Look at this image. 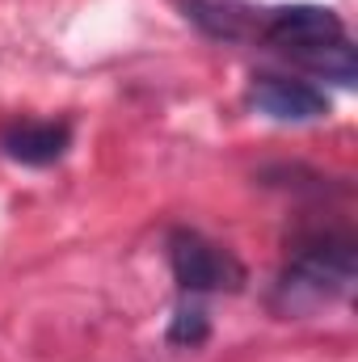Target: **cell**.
I'll return each instance as SVG.
<instances>
[{"label":"cell","mask_w":358,"mask_h":362,"mask_svg":"<svg viewBox=\"0 0 358 362\" xmlns=\"http://www.w3.org/2000/svg\"><path fill=\"white\" fill-rule=\"evenodd\" d=\"M249 105L258 114H266L274 122H316L329 114V97L316 89L312 81H295V76H278L262 72L249 85Z\"/></svg>","instance_id":"4"},{"label":"cell","mask_w":358,"mask_h":362,"mask_svg":"<svg viewBox=\"0 0 358 362\" xmlns=\"http://www.w3.org/2000/svg\"><path fill=\"white\" fill-rule=\"evenodd\" d=\"M249 25L287 64H295V68H304L321 81H333L342 89L354 85L358 76L354 42H350L346 21L333 8H325V4H287V8H270L262 17H253Z\"/></svg>","instance_id":"1"},{"label":"cell","mask_w":358,"mask_h":362,"mask_svg":"<svg viewBox=\"0 0 358 362\" xmlns=\"http://www.w3.org/2000/svg\"><path fill=\"white\" fill-rule=\"evenodd\" d=\"M169 266L181 286V299H207V295H232L245 286V266L232 257V249L207 240L202 232L178 228L169 236Z\"/></svg>","instance_id":"3"},{"label":"cell","mask_w":358,"mask_h":362,"mask_svg":"<svg viewBox=\"0 0 358 362\" xmlns=\"http://www.w3.org/2000/svg\"><path fill=\"white\" fill-rule=\"evenodd\" d=\"M354 240L350 236H316L304 240L291 262L278 270L270 308L278 316H312L354 291Z\"/></svg>","instance_id":"2"},{"label":"cell","mask_w":358,"mask_h":362,"mask_svg":"<svg viewBox=\"0 0 358 362\" xmlns=\"http://www.w3.org/2000/svg\"><path fill=\"white\" fill-rule=\"evenodd\" d=\"M68 144H72V127L55 122V118H13L0 131V152L17 165H30V169L55 165L68 152Z\"/></svg>","instance_id":"5"},{"label":"cell","mask_w":358,"mask_h":362,"mask_svg":"<svg viewBox=\"0 0 358 362\" xmlns=\"http://www.w3.org/2000/svg\"><path fill=\"white\" fill-rule=\"evenodd\" d=\"M207 312H202V299H181L178 316H173V325H169V341L173 346H202L207 341Z\"/></svg>","instance_id":"6"}]
</instances>
